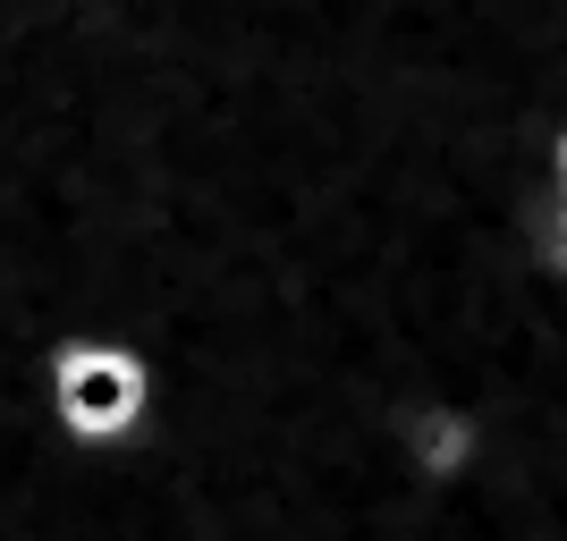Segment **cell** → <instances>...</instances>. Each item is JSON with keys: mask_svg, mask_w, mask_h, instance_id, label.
I'll return each mask as SVG.
<instances>
[{"mask_svg": "<svg viewBox=\"0 0 567 541\" xmlns=\"http://www.w3.org/2000/svg\"><path fill=\"white\" fill-rule=\"evenodd\" d=\"M162 373L136 339H60L43 355V415L69 448H127L153 431Z\"/></svg>", "mask_w": 567, "mask_h": 541, "instance_id": "obj_1", "label": "cell"}, {"mask_svg": "<svg viewBox=\"0 0 567 541\" xmlns=\"http://www.w3.org/2000/svg\"><path fill=\"white\" fill-rule=\"evenodd\" d=\"M390 457L415 491H466L474 474L492 466V415L474 398H406L390 415Z\"/></svg>", "mask_w": 567, "mask_h": 541, "instance_id": "obj_2", "label": "cell"}, {"mask_svg": "<svg viewBox=\"0 0 567 541\" xmlns=\"http://www.w3.org/2000/svg\"><path fill=\"white\" fill-rule=\"evenodd\" d=\"M534 254H543L550 280H567V127H559V144H550V212H543V229H534Z\"/></svg>", "mask_w": 567, "mask_h": 541, "instance_id": "obj_3", "label": "cell"}]
</instances>
